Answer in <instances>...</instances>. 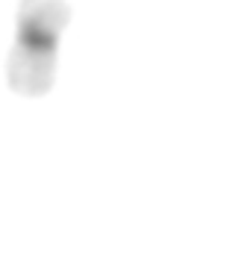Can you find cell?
Listing matches in <instances>:
<instances>
[{
    "mask_svg": "<svg viewBox=\"0 0 250 253\" xmlns=\"http://www.w3.org/2000/svg\"><path fill=\"white\" fill-rule=\"evenodd\" d=\"M71 9L65 0H21L18 6V36L9 53V85L18 94L42 97L53 88L56 47L68 27Z\"/></svg>",
    "mask_w": 250,
    "mask_h": 253,
    "instance_id": "cell-1",
    "label": "cell"
}]
</instances>
